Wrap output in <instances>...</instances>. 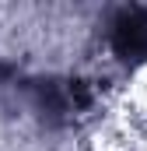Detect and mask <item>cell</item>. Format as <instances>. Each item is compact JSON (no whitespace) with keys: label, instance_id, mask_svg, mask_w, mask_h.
<instances>
[{"label":"cell","instance_id":"obj_2","mask_svg":"<svg viewBox=\"0 0 147 151\" xmlns=\"http://www.w3.org/2000/svg\"><path fill=\"white\" fill-rule=\"evenodd\" d=\"M35 91V109L56 123L74 119L77 113H84L91 106V91L84 81L77 77H49V81H35L32 84Z\"/></svg>","mask_w":147,"mask_h":151},{"label":"cell","instance_id":"obj_1","mask_svg":"<svg viewBox=\"0 0 147 151\" xmlns=\"http://www.w3.org/2000/svg\"><path fill=\"white\" fill-rule=\"evenodd\" d=\"M109 49L123 67H144L147 63V7L130 4L119 7L109 21Z\"/></svg>","mask_w":147,"mask_h":151}]
</instances>
